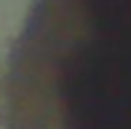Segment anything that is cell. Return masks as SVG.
<instances>
[{"label":"cell","mask_w":131,"mask_h":129,"mask_svg":"<svg viewBox=\"0 0 131 129\" xmlns=\"http://www.w3.org/2000/svg\"><path fill=\"white\" fill-rule=\"evenodd\" d=\"M5 86L8 129H131V0H35Z\"/></svg>","instance_id":"1"}]
</instances>
